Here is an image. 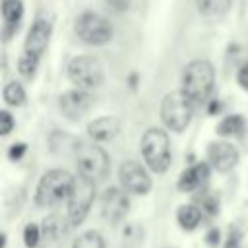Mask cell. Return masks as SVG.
<instances>
[{
    "label": "cell",
    "mask_w": 248,
    "mask_h": 248,
    "mask_svg": "<svg viewBox=\"0 0 248 248\" xmlns=\"http://www.w3.org/2000/svg\"><path fill=\"white\" fill-rule=\"evenodd\" d=\"M213 83H215V72L207 60H194L184 68L182 91L194 103L205 101L213 91Z\"/></svg>",
    "instance_id": "cell-1"
},
{
    "label": "cell",
    "mask_w": 248,
    "mask_h": 248,
    "mask_svg": "<svg viewBox=\"0 0 248 248\" xmlns=\"http://www.w3.org/2000/svg\"><path fill=\"white\" fill-rule=\"evenodd\" d=\"M74 180L76 178L68 170H62V169H52L45 172L37 186V194H35L37 203L48 207V205L60 203L62 200H68Z\"/></svg>",
    "instance_id": "cell-2"
},
{
    "label": "cell",
    "mask_w": 248,
    "mask_h": 248,
    "mask_svg": "<svg viewBox=\"0 0 248 248\" xmlns=\"http://www.w3.org/2000/svg\"><path fill=\"white\" fill-rule=\"evenodd\" d=\"M192 105L194 101L182 89L167 93L161 103V118L165 126L172 132H182L184 128H188L192 120V112H194Z\"/></svg>",
    "instance_id": "cell-3"
},
{
    "label": "cell",
    "mask_w": 248,
    "mask_h": 248,
    "mask_svg": "<svg viewBox=\"0 0 248 248\" xmlns=\"http://www.w3.org/2000/svg\"><path fill=\"white\" fill-rule=\"evenodd\" d=\"M141 155L153 172H165L170 165V141L161 128H149L141 136Z\"/></svg>",
    "instance_id": "cell-4"
},
{
    "label": "cell",
    "mask_w": 248,
    "mask_h": 248,
    "mask_svg": "<svg viewBox=\"0 0 248 248\" xmlns=\"http://www.w3.org/2000/svg\"><path fill=\"white\" fill-rule=\"evenodd\" d=\"M76 165H78L79 174H83L91 180H103V178H107V174L110 170L108 155L93 143L76 145Z\"/></svg>",
    "instance_id": "cell-5"
},
{
    "label": "cell",
    "mask_w": 248,
    "mask_h": 248,
    "mask_svg": "<svg viewBox=\"0 0 248 248\" xmlns=\"http://www.w3.org/2000/svg\"><path fill=\"white\" fill-rule=\"evenodd\" d=\"M93 200H95V180H91L83 174L76 176L72 192L68 196V219L72 225L83 223Z\"/></svg>",
    "instance_id": "cell-6"
},
{
    "label": "cell",
    "mask_w": 248,
    "mask_h": 248,
    "mask_svg": "<svg viewBox=\"0 0 248 248\" xmlns=\"http://www.w3.org/2000/svg\"><path fill=\"white\" fill-rule=\"evenodd\" d=\"M68 78L78 89H95L103 83V64L93 56H78L68 66Z\"/></svg>",
    "instance_id": "cell-7"
},
{
    "label": "cell",
    "mask_w": 248,
    "mask_h": 248,
    "mask_svg": "<svg viewBox=\"0 0 248 248\" xmlns=\"http://www.w3.org/2000/svg\"><path fill=\"white\" fill-rule=\"evenodd\" d=\"M76 33L85 45H105L112 39V25L99 14H81L76 21Z\"/></svg>",
    "instance_id": "cell-8"
},
{
    "label": "cell",
    "mask_w": 248,
    "mask_h": 248,
    "mask_svg": "<svg viewBox=\"0 0 248 248\" xmlns=\"http://www.w3.org/2000/svg\"><path fill=\"white\" fill-rule=\"evenodd\" d=\"M118 180L122 184V188L130 194H138L143 196L151 190V178L147 174V170L136 163V161H124L118 169Z\"/></svg>",
    "instance_id": "cell-9"
},
{
    "label": "cell",
    "mask_w": 248,
    "mask_h": 248,
    "mask_svg": "<svg viewBox=\"0 0 248 248\" xmlns=\"http://www.w3.org/2000/svg\"><path fill=\"white\" fill-rule=\"evenodd\" d=\"M93 105L91 95L85 89H72L60 97V110L70 120H79Z\"/></svg>",
    "instance_id": "cell-10"
},
{
    "label": "cell",
    "mask_w": 248,
    "mask_h": 248,
    "mask_svg": "<svg viewBox=\"0 0 248 248\" xmlns=\"http://www.w3.org/2000/svg\"><path fill=\"white\" fill-rule=\"evenodd\" d=\"M207 159L213 165V169H217L219 172H227L238 163V151L229 141H217L209 145Z\"/></svg>",
    "instance_id": "cell-11"
},
{
    "label": "cell",
    "mask_w": 248,
    "mask_h": 248,
    "mask_svg": "<svg viewBox=\"0 0 248 248\" xmlns=\"http://www.w3.org/2000/svg\"><path fill=\"white\" fill-rule=\"evenodd\" d=\"M48 39H50V23L45 19H35L25 39V52L41 58L48 46Z\"/></svg>",
    "instance_id": "cell-12"
},
{
    "label": "cell",
    "mask_w": 248,
    "mask_h": 248,
    "mask_svg": "<svg viewBox=\"0 0 248 248\" xmlns=\"http://www.w3.org/2000/svg\"><path fill=\"white\" fill-rule=\"evenodd\" d=\"M128 198L122 190L118 188H108L103 192L101 196V209H103V215L110 221H118L120 217L126 215L128 211Z\"/></svg>",
    "instance_id": "cell-13"
},
{
    "label": "cell",
    "mask_w": 248,
    "mask_h": 248,
    "mask_svg": "<svg viewBox=\"0 0 248 248\" xmlns=\"http://www.w3.org/2000/svg\"><path fill=\"white\" fill-rule=\"evenodd\" d=\"M120 132V120L116 116H101L87 124V134L97 141L112 140Z\"/></svg>",
    "instance_id": "cell-14"
},
{
    "label": "cell",
    "mask_w": 248,
    "mask_h": 248,
    "mask_svg": "<svg viewBox=\"0 0 248 248\" xmlns=\"http://www.w3.org/2000/svg\"><path fill=\"white\" fill-rule=\"evenodd\" d=\"M207 176H209L207 165H205V163H198V165L186 169V170L180 174V178H178V188H180L182 192H192V190L200 188V186L207 180Z\"/></svg>",
    "instance_id": "cell-15"
},
{
    "label": "cell",
    "mask_w": 248,
    "mask_h": 248,
    "mask_svg": "<svg viewBox=\"0 0 248 248\" xmlns=\"http://www.w3.org/2000/svg\"><path fill=\"white\" fill-rule=\"evenodd\" d=\"M72 223H70L68 217H62L58 213H52V215L45 217V221H43V234L48 240H58V238H62L68 232V227Z\"/></svg>",
    "instance_id": "cell-16"
},
{
    "label": "cell",
    "mask_w": 248,
    "mask_h": 248,
    "mask_svg": "<svg viewBox=\"0 0 248 248\" xmlns=\"http://www.w3.org/2000/svg\"><path fill=\"white\" fill-rule=\"evenodd\" d=\"M232 0H196V8L205 17H219L225 16L231 8Z\"/></svg>",
    "instance_id": "cell-17"
},
{
    "label": "cell",
    "mask_w": 248,
    "mask_h": 248,
    "mask_svg": "<svg viewBox=\"0 0 248 248\" xmlns=\"http://www.w3.org/2000/svg\"><path fill=\"white\" fill-rule=\"evenodd\" d=\"M176 219H178V223H180L182 229L192 231V229L198 227V223L202 219V211L196 205H180L178 207V213H176Z\"/></svg>",
    "instance_id": "cell-18"
},
{
    "label": "cell",
    "mask_w": 248,
    "mask_h": 248,
    "mask_svg": "<svg viewBox=\"0 0 248 248\" xmlns=\"http://www.w3.org/2000/svg\"><path fill=\"white\" fill-rule=\"evenodd\" d=\"M242 130H244V118L240 114L225 116L217 126V134H221V136H236Z\"/></svg>",
    "instance_id": "cell-19"
},
{
    "label": "cell",
    "mask_w": 248,
    "mask_h": 248,
    "mask_svg": "<svg viewBox=\"0 0 248 248\" xmlns=\"http://www.w3.org/2000/svg\"><path fill=\"white\" fill-rule=\"evenodd\" d=\"M23 14L21 0H2V17L8 25H17Z\"/></svg>",
    "instance_id": "cell-20"
},
{
    "label": "cell",
    "mask_w": 248,
    "mask_h": 248,
    "mask_svg": "<svg viewBox=\"0 0 248 248\" xmlns=\"http://www.w3.org/2000/svg\"><path fill=\"white\" fill-rule=\"evenodd\" d=\"M2 97H4V101H6L10 107H21V105L25 103V91H23V87H21L17 81H10V83L4 87Z\"/></svg>",
    "instance_id": "cell-21"
},
{
    "label": "cell",
    "mask_w": 248,
    "mask_h": 248,
    "mask_svg": "<svg viewBox=\"0 0 248 248\" xmlns=\"http://www.w3.org/2000/svg\"><path fill=\"white\" fill-rule=\"evenodd\" d=\"M72 248H105V242L97 231H87L81 236H78Z\"/></svg>",
    "instance_id": "cell-22"
},
{
    "label": "cell",
    "mask_w": 248,
    "mask_h": 248,
    "mask_svg": "<svg viewBox=\"0 0 248 248\" xmlns=\"http://www.w3.org/2000/svg\"><path fill=\"white\" fill-rule=\"evenodd\" d=\"M37 62H39V58H37V56H33V54H29V52H25V54L19 58V62H17L19 74H21L23 78H31V76L35 74V70H37Z\"/></svg>",
    "instance_id": "cell-23"
},
{
    "label": "cell",
    "mask_w": 248,
    "mask_h": 248,
    "mask_svg": "<svg viewBox=\"0 0 248 248\" xmlns=\"http://www.w3.org/2000/svg\"><path fill=\"white\" fill-rule=\"evenodd\" d=\"M41 232H43V231H39V227H37V225L29 223V225L25 227V231H23L25 246H27V248H35V246H37V242H39V238H41Z\"/></svg>",
    "instance_id": "cell-24"
},
{
    "label": "cell",
    "mask_w": 248,
    "mask_h": 248,
    "mask_svg": "<svg viewBox=\"0 0 248 248\" xmlns=\"http://www.w3.org/2000/svg\"><path fill=\"white\" fill-rule=\"evenodd\" d=\"M12 128H14V118H12V114H10L8 110H2V112H0V134H2V136H8V134L12 132Z\"/></svg>",
    "instance_id": "cell-25"
},
{
    "label": "cell",
    "mask_w": 248,
    "mask_h": 248,
    "mask_svg": "<svg viewBox=\"0 0 248 248\" xmlns=\"http://www.w3.org/2000/svg\"><path fill=\"white\" fill-rule=\"evenodd\" d=\"M200 203H202V209H205L209 215H215V213L219 211V202H217L213 196H203V198L200 200Z\"/></svg>",
    "instance_id": "cell-26"
},
{
    "label": "cell",
    "mask_w": 248,
    "mask_h": 248,
    "mask_svg": "<svg viewBox=\"0 0 248 248\" xmlns=\"http://www.w3.org/2000/svg\"><path fill=\"white\" fill-rule=\"evenodd\" d=\"M236 79H238L240 87L248 91V62H246V64H244V66L238 70V76H236Z\"/></svg>",
    "instance_id": "cell-27"
},
{
    "label": "cell",
    "mask_w": 248,
    "mask_h": 248,
    "mask_svg": "<svg viewBox=\"0 0 248 248\" xmlns=\"http://www.w3.org/2000/svg\"><path fill=\"white\" fill-rule=\"evenodd\" d=\"M238 242H240V232L234 229V231L229 232V238H227L225 248H238Z\"/></svg>",
    "instance_id": "cell-28"
},
{
    "label": "cell",
    "mask_w": 248,
    "mask_h": 248,
    "mask_svg": "<svg viewBox=\"0 0 248 248\" xmlns=\"http://www.w3.org/2000/svg\"><path fill=\"white\" fill-rule=\"evenodd\" d=\"M23 151H25V145H23V143H17V145H12V149H10V157H12V159H19Z\"/></svg>",
    "instance_id": "cell-29"
},
{
    "label": "cell",
    "mask_w": 248,
    "mask_h": 248,
    "mask_svg": "<svg viewBox=\"0 0 248 248\" xmlns=\"http://www.w3.org/2000/svg\"><path fill=\"white\" fill-rule=\"evenodd\" d=\"M114 10H126L128 6H130V2L132 0H107Z\"/></svg>",
    "instance_id": "cell-30"
},
{
    "label": "cell",
    "mask_w": 248,
    "mask_h": 248,
    "mask_svg": "<svg viewBox=\"0 0 248 248\" xmlns=\"http://www.w3.org/2000/svg\"><path fill=\"white\" fill-rule=\"evenodd\" d=\"M217 240H219V231H217V229H211L209 234H207V244H209V246H215Z\"/></svg>",
    "instance_id": "cell-31"
}]
</instances>
